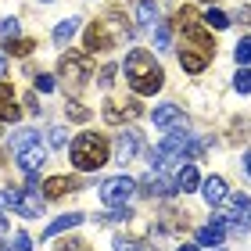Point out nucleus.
Listing matches in <instances>:
<instances>
[{
    "mask_svg": "<svg viewBox=\"0 0 251 251\" xmlns=\"http://www.w3.org/2000/svg\"><path fill=\"white\" fill-rule=\"evenodd\" d=\"M176 29H179V36H183V43H179V65H183V72H190V75L204 72L208 61L215 58V43H212L208 32L201 29L198 11L194 7H179Z\"/></svg>",
    "mask_w": 251,
    "mask_h": 251,
    "instance_id": "nucleus-1",
    "label": "nucleus"
},
{
    "mask_svg": "<svg viewBox=\"0 0 251 251\" xmlns=\"http://www.w3.org/2000/svg\"><path fill=\"white\" fill-rule=\"evenodd\" d=\"M122 72H126V83L133 86V94H140V97L158 94V90H162V83H165L162 65H158V61H154V54H151V50H144V47H136V50L126 54Z\"/></svg>",
    "mask_w": 251,
    "mask_h": 251,
    "instance_id": "nucleus-2",
    "label": "nucleus"
},
{
    "mask_svg": "<svg viewBox=\"0 0 251 251\" xmlns=\"http://www.w3.org/2000/svg\"><path fill=\"white\" fill-rule=\"evenodd\" d=\"M204 147H208V144H204V140H190L187 129H173L151 151V165L154 169H165V165H173V162H194V158L204 154Z\"/></svg>",
    "mask_w": 251,
    "mask_h": 251,
    "instance_id": "nucleus-3",
    "label": "nucleus"
},
{
    "mask_svg": "<svg viewBox=\"0 0 251 251\" xmlns=\"http://www.w3.org/2000/svg\"><path fill=\"white\" fill-rule=\"evenodd\" d=\"M108 140L100 133H79L72 147H68V154H72V165L79 169V173H94V169H100L108 162Z\"/></svg>",
    "mask_w": 251,
    "mask_h": 251,
    "instance_id": "nucleus-4",
    "label": "nucleus"
},
{
    "mask_svg": "<svg viewBox=\"0 0 251 251\" xmlns=\"http://www.w3.org/2000/svg\"><path fill=\"white\" fill-rule=\"evenodd\" d=\"M0 208H15L22 219H40L43 215V198L40 190H18V187H7L0 190Z\"/></svg>",
    "mask_w": 251,
    "mask_h": 251,
    "instance_id": "nucleus-5",
    "label": "nucleus"
},
{
    "mask_svg": "<svg viewBox=\"0 0 251 251\" xmlns=\"http://www.w3.org/2000/svg\"><path fill=\"white\" fill-rule=\"evenodd\" d=\"M58 68H61V79H65L68 90H83V86L90 83V75H94L90 58H86V54H79V50H68Z\"/></svg>",
    "mask_w": 251,
    "mask_h": 251,
    "instance_id": "nucleus-6",
    "label": "nucleus"
},
{
    "mask_svg": "<svg viewBox=\"0 0 251 251\" xmlns=\"http://www.w3.org/2000/svg\"><path fill=\"white\" fill-rule=\"evenodd\" d=\"M136 194V183L129 176H111L100 183V201L111 204V208H119V204H129V198Z\"/></svg>",
    "mask_w": 251,
    "mask_h": 251,
    "instance_id": "nucleus-7",
    "label": "nucleus"
},
{
    "mask_svg": "<svg viewBox=\"0 0 251 251\" xmlns=\"http://www.w3.org/2000/svg\"><path fill=\"white\" fill-rule=\"evenodd\" d=\"M83 40H86V54L119 47L115 32H111V25H108V18H100V22H94V25H86V36H83Z\"/></svg>",
    "mask_w": 251,
    "mask_h": 251,
    "instance_id": "nucleus-8",
    "label": "nucleus"
},
{
    "mask_svg": "<svg viewBox=\"0 0 251 251\" xmlns=\"http://www.w3.org/2000/svg\"><path fill=\"white\" fill-rule=\"evenodd\" d=\"M226 204H230V215H223V223L237 233L248 230L251 226V198L248 194H233V198H226Z\"/></svg>",
    "mask_w": 251,
    "mask_h": 251,
    "instance_id": "nucleus-9",
    "label": "nucleus"
},
{
    "mask_svg": "<svg viewBox=\"0 0 251 251\" xmlns=\"http://www.w3.org/2000/svg\"><path fill=\"white\" fill-rule=\"evenodd\" d=\"M140 151H144V133L133 129V126H126V129L119 133V140H115V158L126 165V162H133Z\"/></svg>",
    "mask_w": 251,
    "mask_h": 251,
    "instance_id": "nucleus-10",
    "label": "nucleus"
},
{
    "mask_svg": "<svg viewBox=\"0 0 251 251\" xmlns=\"http://www.w3.org/2000/svg\"><path fill=\"white\" fill-rule=\"evenodd\" d=\"M151 119H154L158 129H187V115L176 104H158Z\"/></svg>",
    "mask_w": 251,
    "mask_h": 251,
    "instance_id": "nucleus-11",
    "label": "nucleus"
},
{
    "mask_svg": "<svg viewBox=\"0 0 251 251\" xmlns=\"http://www.w3.org/2000/svg\"><path fill=\"white\" fill-rule=\"evenodd\" d=\"M15 158H18L22 173H36V169L43 165V158H47V151H43V144H40V140H32V144H25V147H18Z\"/></svg>",
    "mask_w": 251,
    "mask_h": 251,
    "instance_id": "nucleus-12",
    "label": "nucleus"
},
{
    "mask_svg": "<svg viewBox=\"0 0 251 251\" xmlns=\"http://www.w3.org/2000/svg\"><path fill=\"white\" fill-rule=\"evenodd\" d=\"M140 115V104L136 100H108L104 104V122H111V126H119V122H126V119H136Z\"/></svg>",
    "mask_w": 251,
    "mask_h": 251,
    "instance_id": "nucleus-13",
    "label": "nucleus"
},
{
    "mask_svg": "<svg viewBox=\"0 0 251 251\" xmlns=\"http://www.w3.org/2000/svg\"><path fill=\"white\" fill-rule=\"evenodd\" d=\"M136 190L144 194V198H169V194H176V183H169V179H162V176H144L140 183H136Z\"/></svg>",
    "mask_w": 251,
    "mask_h": 251,
    "instance_id": "nucleus-14",
    "label": "nucleus"
},
{
    "mask_svg": "<svg viewBox=\"0 0 251 251\" xmlns=\"http://www.w3.org/2000/svg\"><path fill=\"white\" fill-rule=\"evenodd\" d=\"M226 230H230V226H226L223 219H215L212 226H201V230H198V248H219Z\"/></svg>",
    "mask_w": 251,
    "mask_h": 251,
    "instance_id": "nucleus-15",
    "label": "nucleus"
},
{
    "mask_svg": "<svg viewBox=\"0 0 251 251\" xmlns=\"http://www.w3.org/2000/svg\"><path fill=\"white\" fill-rule=\"evenodd\" d=\"M18 119H22V108H18L15 94H11L7 83H0V122H18Z\"/></svg>",
    "mask_w": 251,
    "mask_h": 251,
    "instance_id": "nucleus-16",
    "label": "nucleus"
},
{
    "mask_svg": "<svg viewBox=\"0 0 251 251\" xmlns=\"http://www.w3.org/2000/svg\"><path fill=\"white\" fill-rule=\"evenodd\" d=\"M201 198L208 201L212 208H219V204L226 201V183H223L219 176H208V179H204V183H201Z\"/></svg>",
    "mask_w": 251,
    "mask_h": 251,
    "instance_id": "nucleus-17",
    "label": "nucleus"
},
{
    "mask_svg": "<svg viewBox=\"0 0 251 251\" xmlns=\"http://www.w3.org/2000/svg\"><path fill=\"white\" fill-rule=\"evenodd\" d=\"M75 190V179H68V176H50L47 183H43V198L54 201V198H65V194H72Z\"/></svg>",
    "mask_w": 251,
    "mask_h": 251,
    "instance_id": "nucleus-18",
    "label": "nucleus"
},
{
    "mask_svg": "<svg viewBox=\"0 0 251 251\" xmlns=\"http://www.w3.org/2000/svg\"><path fill=\"white\" fill-rule=\"evenodd\" d=\"M86 215L83 212H68V215H58V219H54L47 230H43V237H58V233H65V230H75L79 223H83Z\"/></svg>",
    "mask_w": 251,
    "mask_h": 251,
    "instance_id": "nucleus-19",
    "label": "nucleus"
},
{
    "mask_svg": "<svg viewBox=\"0 0 251 251\" xmlns=\"http://www.w3.org/2000/svg\"><path fill=\"white\" fill-rule=\"evenodd\" d=\"M173 183H176V190H194V187H198L201 183V179H198V169H194V162H187V165H179V173H176V179H173Z\"/></svg>",
    "mask_w": 251,
    "mask_h": 251,
    "instance_id": "nucleus-20",
    "label": "nucleus"
},
{
    "mask_svg": "<svg viewBox=\"0 0 251 251\" xmlns=\"http://www.w3.org/2000/svg\"><path fill=\"white\" fill-rule=\"evenodd\" d=\"M133 15L140 25H154L158 22V7H154V0H133Z\"/></svg>",
    "mask_w": 251,
    "mask_h": 251,
    "instance_id": "nucleus-21",
    "label": "nucleus"
},
{
    "mask_svg": "<svg viewBox=\"0 0 251 251\" xmlns=\"http://www.w3.org/2000/svg\"><path fill=\"white\" fill-rule=\"evenodd\" d=\"M75 29H79V18H65V22H58V29H54V43H58V47H65V43L75 36Z\"/></svg>",
    "mask_w": 251,
    "mask_h": 251,
    "instance_id": "nucleus-22",
    "label": "nucleus"
},
{
    "mask_svg": "<svg viewBox=\"0 0 251 251\" xmlns=\"http://www.w3.org/2000/svg\"><path fill=\"white\" fill-rule=\"evenodd\" d=\"M201 22H204L208 29H226V25H230V15H226V11H219V7H208V11L201 15Z\"/></svg>",
    "mask_w": 251,
    "mask_h": 251,
    "instance_id": "nucleus-23",
    "label": "nucleus"
},
{
    "mask_svg": "<svg viewBox=\"0 0 251 251\" xmlns=\"http://www.w3.org/2000/svg\"><path fill=\"white\" fill-rule=\"evenodd\" d=\"M154 47L158 50L173 47V29H169V22H154Z\"/></svg>",
    "mask_w": 251,
    "mask_h": 251,
    "instance_id": "nucleus-24",
    "label": "nucleus"
},
{
    "mask_svg": "<svg viewBox=\"0 0 251 251\" xmlns=\"http://www.w3.org/2000/svg\"><path fill=\"white\" fill-rule=\"evenodd\" d=\"M4 47H7V54H15V58H25V54H32V47H36V43H32V40H22V36H15V40H7Z\"/></svg>",
    "mask_w": 251,
    "mask_h": 251,
    "instance_id": "nucleus-25",
    "label": "nucleus"
},
{
    "mask_svg": "<svg viewBox=\"0 0 251 251\" xmlns=\"http://www.w3.org/2000/svg\"><path fill=\"white\" fill-rule=\"evenodd\" d=\"M32 140H40L36 129H18L15 136H11V151H18V147H25V144H32Z\"/></svg>",
    "mask_w": 251,
    "mask_h": 251,
    "instance_id": "nucleus-26",
    "label": "nucleus"
},
{
    "mask_svg": "<svg viewBox=\"0 0 251 251\" xmlns=\"http://www.w3.org/2000/svg\"><path fill=\"white\" fill-rule=\"evenodd\" d=\"M233 58H237V65H251V36H244L233 47Z\"/></svg>",
    "mask_w": 251,
    "mask_h": 251,
    "instance_id": "nucleus-27",
    "label": "nucleus"
},
{
    "mask_svg": "<svg viewBox=\"0 0 251 251\" xmlns=\"http://www.w3.org/2000/svg\"><path fill=\"white\" fill-rule=\"evenodd\" d=\"M65 115L72 119V122H86V119H90V108L75 104V100H68V104H65Z\"/></svg>",
    "mask_w": 251,
    "mask_h": 251,
    "instance_id": "nucleus-28",
    "label": "nucleus"
},
{
    "mask_svg": "<svg viewBox=\"0 0 251 251\" xmlns=\"http://www.w3.org/2000/svg\"><path fill=\"white\" fill-rule=\"evenodd\" d=\"M233 90L237 94H251V68H241V72L233 75Z\"/></svg>",
    "mask_w": 251,
    "mask_h": 251,
    "instance_id": "nucleus-29",
    "label": "nucleus"
},
{
    "mask_svg": "<svg viewBox=\"0 0 251 251\" xmlns=\"http://www.w3.org/2000/svg\"><path fill=\"white\" fill-rule=\"evenodd\" d=\"M47 140H50V147H58V151H61V147H68V129H65V126H54Z\"/></svg>",
    "mask_w": 251,
    "mask_h": 251,
    "instance_id": "nucleus-30",
    "label": "nucleus"
},
{
    "mask_svg": "<svg viewBox=\"0 0 251 251\" xmlns=\"http://www.w3.org/2000/svg\"><path fill=\"white\" fill-rule=\"evenodd\" d=\"M0 36H4V40H15V36H18V18H4V22H0Z\"/></svg>",
    "mask_w": 251,
    "mask_h": 251,
    "instance_id": "nucleus-31",
    "label": "nucleus"
},
{
    "mask_svg": "<svg viewBox=\"0 0 251 251\" xmlns=\"http://www.w3.org/2000/svg\"><path fill=\"white\" fill-rule=\"evenodd\" d=\"M32 86H36L40 94H50V90H54V75H43V72H36V79H32Z\"/></svg>",
    "mask_w": 251,
    "mask_h": 251,
    "instance_id": "nucleus-32",
    "label": "nucleus"
},
{
    "mask_svg": "<svg viewBox=\"0 0 251 251\" xmlns=\"http://www.w3.org/2000/svg\"><path fill=\"white\" fill-rule=\"evenodd\" d=\"M111 83H115V65H104V68H100V86H111Z\"/></svg>",
    "mask_w": 251,
    "mask_h": 251,
    "instance_id": "nucleus-33",
    "label": "nucleus"
},
{
    "mask_svg": "<svg viewBox=\"0 0 251 251\" xmlns=\"http://www.w3.org/2000/svg\"><path fill=\"white\" fill-rule=\"evenodd\" d=\"M115 251H144L140 244H133V241H126V237H115V244H111Z\"/></svg>",
    "mask_w": 251,
    "mask_h": 251,
    "instance_id": "nucleus-34",
    "label": "nucleus"
},
{
    "mask_svg": "<svg viewBox=\"0 0 251 251\" xmlns=\"http://www.w3.org/2000/svg\"><path fill=\"white\" fill-rule=\"evenodd\" d=\"M15 251H32V241H29V233H15Z\"/></svg>",
    "mask_w": 251,
    "mask_h": 251,
    "instance_id": "nucleus-35",
    "label": "nucleus"
},
{
    "mask_svg": "<svg viewBox=\"0 0 251 251\" xmlns=\"http://www.w3.org/2000/svg\"><path fill=\"white\" fill-rule=\"evenodd\" d=\"M58 251H86V244H83V241H61Z\"/></svg>",
    "mask_w": 251,
    "mask_h": 251,
    "instance_id": "nucleus-36",
    "label": "nucleus"
},
{
    "mask_svg": "<svg viewBox=\"0 0 251 251\" xmlns=\"http://www.w3.org/2000/svg\"><path fill=\"white\" fill-rule=\"evenodd\" d=\"M25 104H29V111H32V115H40V111H43V108L36 104V94H25Z\"/></svg>",
    "mask_w": 251,
    "mask_h": 251,
    "instance_id": "nucleus-37",
    "label": "nucleus"
},
{
    "mask_svg": "<svg viewBox=\"0 0 251 251\" xmlns=\"http://www.w3.org/2000/svg\"><path fill=\"white\" fill-rule=\"evenodd\" d=\"M237 18H241V22H251V7H244L241 15H237Z\"/></svg>",
    "mask_w": 251,
    "mask_h": 251,
    "instance_id": "nucleus-38",
    "label": "nucleus"
},
{
    "mask_svg": "<svg viewBox=\"0 0 251 251\" xmlns=\"http://www.w3.org/2000/svg\"><path fill=\"white\" fill-rule=\"evenodd\" d=\"M244 169H248V176H251V151L244 154Z\"/></svg>",
    "mask_w": 251,
    "mask_h": 251,
    "instance_id": "nucleus-39",
    "label": "nucleus"
},
{
    "mask_svg": "<svg viewBox=\"0 0 251 251\" xmlns=\"http://www.w3.org/2000/svg\"><path fill=\"white\" fill-rule=\"evenodd\" d=\"M4 233H7V219L0 215V237H4Z\"/></svg>",
    "mask_w": 251,
    "mask_h": 251,
    "instance_id": "nucleus-40",
    "label": "nucleus"
},
{
    "mask_svg": "<svg viewBox=\"0 0 251 251\" xmlns=\"http://www.w3.org/2000/svg\"><path fill=\"white\" fill-rule=\"evenodd\" d=\"M0 75H4V54H0Z\"/></svg>",
    "mask_w": 251,
    "mask_h": 251,
    "instance_id": "nucleus-41",
    "label": "nucleus"
},
{
    "mask_svg": "<svg viewBox=\"0 0 251 251\" xmlns=\"http://www.w3.org/2000/svg\"><path fill=\"white\" fill-rule=\"evenodd\" d=\"M179 251H201V248H179Z\"/></svg>",
    "mask_w": 251,
    "mask_h": 251,
    "instance_id": "nucleus-42",
    "label": "nucleus"
},
{
    "mask_svg": "<svg viewBox=\"0 0 251 251\" xmlns=\"http://www.w3.org/2000/svg\"><path fill=\"white\" fill-rule=\"evenodd\" d=\"M0 251H11V248H7V244H0Z\"/></svg>",
    "mask_w": 251,
    "mask_h": 251,
    "instance_id": "nucleus-43",
    "label": "nucleus"
},
{
    "mask_svg": "<svg viewBox=\"0 0 251 251\" xmlns=\"http://www.w3.org/2000/svg\"><path fill=\"white\" fill-rule=\"evenodd\" d=\"M43 4H50V0H43Z\"/></svg>",
    "mask_w": 251,
    "mask_h": 251,
    "instance_id": "nucleus-44",
    "label": "nucleus"
},
{
    "mask_svg": "<svg viewBox=\"0 0 251 251\" xmlns=\"http://www.w3.org/2000/svg\"><path fill=\"white\" fill-rule=\"evenodd\" d=\"M208 4H212V0H208Z\"/></svg>",
    "mask_w": 251,
    "mask_h": 251,
    "instance_id": "nucleus-45",
    "label": "nucleus"
}]
</instances>
